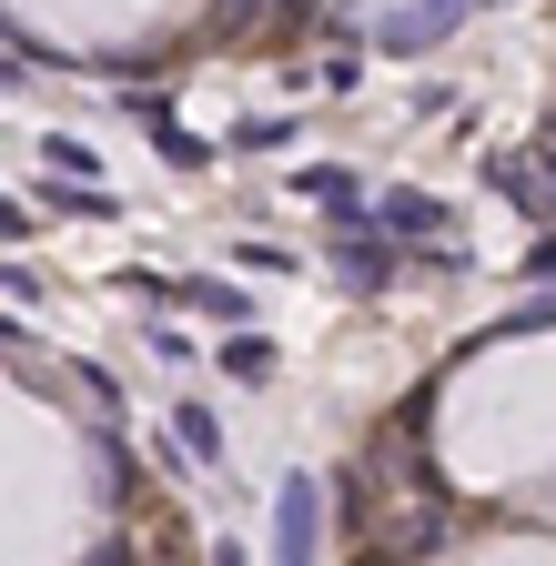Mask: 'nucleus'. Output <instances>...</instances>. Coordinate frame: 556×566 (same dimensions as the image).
Wrapping results in <instances>:
<instances>
[{"label":"nucleus","instance_id":"9d476101","mask_svg":"<svg viewBox=\"0 0 556 566\" xmlns=\"http://www.w3.org/2000/svg\"><path fill=\"white\" fill-rule=\"evenodd\" d=\"M182 294L213 314V324H253V294H243V283H213V273H202V283H182Z\"/></svg>","mask_w":556,"mask_h":566},{"label":"nucleus","instance_id":"20e7f679","mask_svg":"<svg viewBox=\"0 0 556 566\" xmlns=\"http://www.w3.org/2000/svg\"><path fill=\"white\" fill-rule=\"evenodd\" d=\"M465 11H475V0H415V11L375 21V51H405V61H415V51H436V41H445Z\"/></svg>","mask_w":556,"mask_h":566},{"label":"nucleus","instance_id":"7ed1b4c3","mask_svg":"<svg viewBox=\"0 0 556 566\" xmlns=\"http://www.w3.org/2000/svg\"><path fill=\"white\" fill-rule=\"evenodd\" d=\"M365 223L375 233H395V243H426V233H445L455 212L436 202V192H415V182H385V192H365Z\"/></svg>","mask_w":556,"mask_h":566},{"label":"nucleus","instance_id":"9b49d317","mask_svg":"<svg viewBox=\"0 0 556 566\" xmlns=\"http://www.w3.org/2000/svg\"><path fill=\"white\" fill-rule=\"evenodd\" d=\"M223 375H233V385H263V375H273V334H233V344H223Z\"/></svg>","mask_w":556,"mask_h":566},{"label":"nucleus","instance_id":"f03ea898","mask_svg":"<svg viewBox=\"0 0 556 566\" xmlns=\"http://www.w3.org/2000/svg\"><path fill=\"white\" fill-rule=\"evenodd\" d=\"M273 566H324V485L314 475H284V495H273Z\"/></svg>","mask_w":556,"mask_h":566},{"label":"nucleus","instance_id":"39448f33","mask_svg":"<svg viewBox=\"0 0 556 566\" xmlns=\"http://www.w3.org/2000/svg\"><path fill=\"white\" fill-rule=\"evenodd\" d=\"M294 192H304V202H324L334 223H344V212H365V172H344V163H304V172H294Z\"/></svg>","mask_w":556,"mask_h":566},{"label":"nucleus","instance_id":"f8f14e48","mask_svg":"<svg viewBox=\"0 0 556 566\" xmlns=\"http://www.w3.org/2000/svg\"><path fill=\"white\" fill-rule=\"evenodd\" d=\"M263 11H273V0H213V41H243Z\"/></svg>","mask_w":556,"mask_h":566},{"label":"nucleus","instance_id":"6e6552de","mask_svg":"<svg viewBox=\"0 0 556 566\" xmlns=\"http://www.w3.org/2000/svg\"><path fill=\"white\" fill-rule=\"evenodd\" d=\"M41 202H51V212H72V223H112V212H122L102 182H51V172H41Z\"/></svg>","mask_w":556,"mask_h":566},{"label":"nucleus","instance_id":"ddd939ff","mask_svg":"<svg viewBox=\"0 0 556 566\" xmlns=\"http://www.w3.org/2000/svg\"><path fill=\"white\" fill-rule=\"evenodd\" d=\"M294 122H233V153H284Z\"/></svg>","mask_w":556,"mask_h":566},{"label":"nucleus","instance_id":"0eeeda50","mask_svg":"<svg viewBox=\"0 0 556 566\" xmlns=\"http://www.w3.org/2000/svg\"><path fill=\"white\" fill-rule=\"evenodd\" d=\"M496 192H506L516 212H546V223H556V153H546V163H496Z\"/></svg>","mask_w":556,"mask_h":566},{"label":"nucleus","instance_id":"2eb2a0df","mask_svg":"<svg viewBox=\"0 0 556 566\" xmlns=\"http://www.w3.org/2000/svg\"><path fill=\"white\" fill-rule=\"evenodd\" d=\"M21 233H31V212H21L11 192H0V243H21Z\"/></svg>","mask_w":556,"mask_h":566},{"label":"nucleus","instance_id":"f257e3e1","mask_svg":"<svg viewBox=\"0 0 556 566\" xmlns=\"http://www.w3.org/2000/svg\"><path fill=\"white\" fill-rule=\"evenodd\" d=\"M334 273L355 283V294H395V283H405V253H395V233L365 223V212H344V223H334Z\"/></svg>","mask_w":556,"mask_h":566},{"label":"nucleus","instance_id":"4468645a","mask_svg":"<svg viewBox=\"0 0 556 566\" xmlns=\"http://www.w3.org/2000/svg\"><path fill=\"white\" fill-rule=\"evenodd\" d=\"M536 324H556V283H546V294H526V304H516L496 334H536Z\"/></svg>","mask_w":556,"mask_h":566},{"label":"nucleus","instance_id":"1a4fd4ad","mask_svg":"<svg viewBox=\"0 0 556 566\" xmlns=\"http://www.w3.org/2000/svg\"><path fill=\"white\" fill-rule=\"evenodd\" d=\"M41 163H51V182H102V153H92L82 132H51V142H41Z\"/></svg>","mask_w":556,"mask_h":566},{"label":"nucleus","instance_id":"423d86ee","mask_svg":"<svg viewBox=\"0 0 556 566\" xmlns=\"http://www.w3.org/2000/svg\"><path fill=\"white\" fill-rule=\"evenodd\" d=\"M172 436H182V455H192L202 475H223V465H233V446H223V424H213V405H172Z\"/></svg>","mask_w":556,"mask_h":566}]
</instances>
